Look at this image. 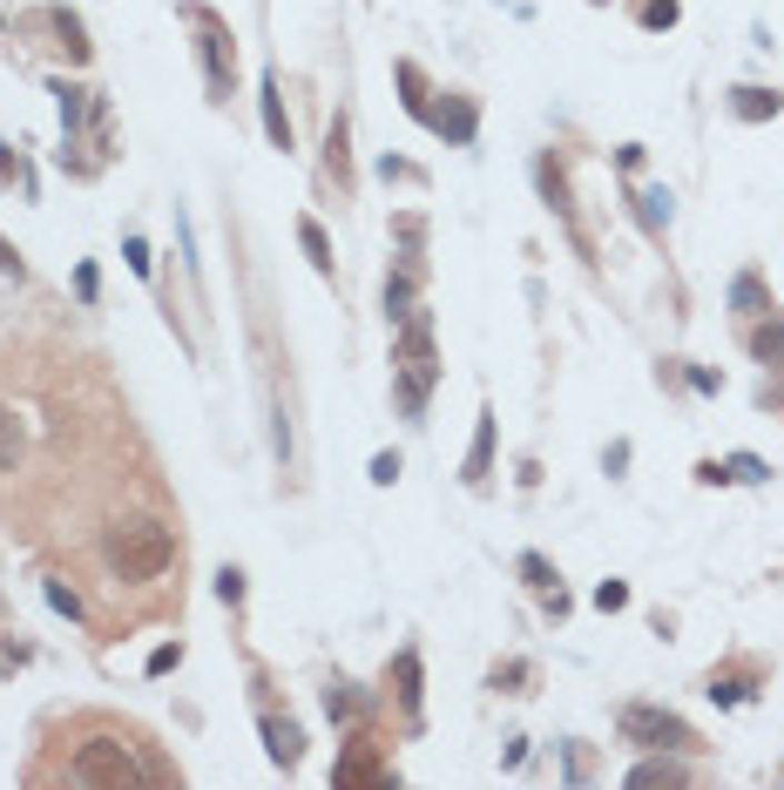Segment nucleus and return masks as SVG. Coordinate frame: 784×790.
I'll list each match as a JSON object with an SVG mask.
<instances>
[{
    "mask_svg": "<svg viewBox=\"0 0 784 790\" xmlns=\"http://www.w3.org/2000/svg\"><path fill=\"white\" fill-rule=\"evenodd\" d=\"M116 581H156L169 561H177V541H169V527L162 520H116L109 527V541H102Z\"/></svg>",
    "mask_w": 784,
    "mask_h": 790,
    "instance_id": "obj_1",
    "label": "nucleus"
},
{
    "mask_svg": "<svg viewBox=\"0 0 784 790\" xmlns=\"http://www.w3.org/2000/svg\"><path fill=\"white\" fill-rule=\"evenodd\" d=\"M68 777L75 783H162L169 770L162 763H136V743H122V737H89L68 757Z\"/></svg>",
    "mask_w": 784,
    "mask_h": 790,
    "instance_id": "obj_2",
    "label": "nucleus"
},
{
    "mask_svg": "<svg viewBox=\"0 0 784 790\" xmlns=\"http://www.w3.org/2000/svg\"><path fill=\"white\" fill-rule=\"evenodd\" d=\"M197 21V54H204V81H210V102H230L237 96V41L230 28L210 14V8H183Z\"/></svg>",
    "mask_w": 784,
    "mask_h": 790,
    "instance_id": "obj_3",
    "label": "nucleus"
},
{
    "mask_svg": "<svg viewBox=\"0 0 784 790\" xmlns=\"http://www.w3.org/2000/svg\"><path fill=\"white\" fill-rule=\"evenodd\" d=\"M616 730H623L629 743H643V750H704V743H696V730H689L683 717L656 710V702H623Z\"/></svg>",
    "mask_w": 784,
    "mask_h": 790,
    "instance_id": "obj_4",
    "label": "nucleus"
},
{
    "mask_svg": "<svg viewBox=\"0 0 784 790\" xmlns=\"http://www.w3.org/2000/svg\"><path fill=\"white\" fill-rule=\"evenodd\" d=\"M433 379H440V359H433V351H419V359H399V366H393V392H399V412H406V419L426 412Z\"/></svg>",
    "mask_w": 784,
    "mask_h": 790,
    "instance_id": "obj_5",
    "label": "nucleus"
},
{
    "mask_svg": "<svg viewBox=\"0 0 784 790\" xmlns=\"http://www.w3.org/2000/svg\"><path fill=\"white\" fill-rule=\"evenodd\" d=\"M331 783H393V763H379V743L373 737H353L345 757L331 763Z\"/></svg>",
    "mask_w": 784,
    "mask_h": 790,
    "instance_id": "obj_6",
    "label": "nucleus"
},
{
    "mask_svg": "<svg viewBox=\"0 0 784 790\" xmlns=\"http://www.w3.org/2000/svg\"><path fill=\"white\" fill-rule=\"evenodd\" d=\"M433 136H447V142H474V129H480V116H474V102L467 96H447V102H426V116H419Z\"/></svg>",
    "mask_w": 784,
    "mask_h": 790,
    "instance_id": "obj_7",
    "label": "nucleus"
},
{
    "mask_svg": "<svg viewBox=\"0 0 784 790\" xmlns=\"http://www.w3.org/2000/svg\"><path fill=\"white\" fill-rule=\"evenodd\" d=\"M28 28H48L61 48H68V61H89V34H81V21L68 14V8H34V14H21Z\"/></svg>",
    "mask_w": 784,
    "mask_h": 790,
    "instance_id": "obj_8",
    "label": "nucleus"
},
{
    "mask_svg": "<svg viewBox=\"0 0 784 790\" xmlns=\"http://www.w3.org/2000/svg\"><path fill=\"white\" fill-rule=\"evenodd\" d=\"M535 183H542L548 210H555V217L568 223V237H575V243L588 250V237H582V223H575V203H568V183H562V162H555V156H542V162H535Z\"/></svg>",
    "mask_w": 784,
    "mask_h": 790,
    "instance_id": "obj_9",
    "label": "nucleus"
},
{
    "mask_svg": "<svg viewBox=\"0 0 784 790\" xmlns=\"http://www.w3.org/2000/svg\"><path fill=\"white\" fill-rule=\"evenodd\" d=\"M48 96H54V109H61V129H68V136H75L81 122H89V109H96V96H89L81 81H68V74H54V81H48Z\"/></svg>",
    "mask_w": 784,
    "mask_h": 790,
    "instance_id": "obj_10",
    "label": "nucleus"
},
{
    "mask_svg": "<svg viewBox=\"0 0 784 790\" xmlns=\"http://www.w3.org/2000/svg\"><path fill=\"white\" fill-rule=\"evenodd\" d=\"M751 359L771 366V372H784V318H777V304L751 324Z\"/></svg>",
    "mask_w": 784,
    "mask_h": 790,
    "instance_id": "obj_11",
    "label": "nucleus"
},
{
    "mask_svg": "<svg viewBox=\"0 0 784 790\" xmlns=\"http://www.w3.org/2000/svg\"><path fill=\"white\" fill-rule=\"evenodd\" d=\"M777 109H784V96H777V88H757V81L731 88V116H737V122H771Z\"/></svg>",
    "mask_w": 784,
    "mask_h": 790,
    "instance_id": "obj_12",
    "label": "nucleus"
},
{
    "mask_svg": "<svg viewBox=\"0 0 784 790\" xmlns=\"http://www.w3.org/2000/svg\"><path fill=\"white\" fill-rule=\"evenodd\" d=\"M265 750H271V763L291 770V763L305 757V730H298L291 717H271V710H265Z\"/></svg>",
    "mask_w": 784,
    "mask_h": 790,
    "instance_id": "obj_13",
    "label": "nucleus"
},
{
    "mask_svg": "<svg viewBox=\"0 0 784 790\" xmlns=\"http://www.w3.org/2000/svg\"><path fill=\"white\" fill-rule=\"evenodd\" d=\"M257 102H265V136H271V149H291V116H285V88H278V74H265Z\"/></svg>",
    "mask_w": 784,
    "mask_h": 790,
    "instance_id": "obj_14",
    "label": "nucleus"
},
{
    "mask_svg": "<svg viewBox=\"0 0 784 790\" xmlns=\"http://www.w3.org/2000/svg\"><path fill=\"white\" fill-rule=\"evenodd\" d=\"M494 473V412L480 406V426H474V447H467V487H487Z\"/></svg>",
    "mask_w": 784,
    "mask_h": 790,
    "instance_id": "obj_15",
    "label": "nucleus"
},
{
    "mask_svg": "<svg viewBox=\"0 0 784 790\" xmlns=\"http://www.w3.org/2000/svg\"><path fill=\"white\" fill-rule=\"evenodd\" d=\"M393 682H399V710H406V723H419V649H399V662H393Z\"/></svg>",
    "mask_w": 784,
    "mask_h": 790,
    "instance_id": "obj_16",
    "label": "nucleus"
},
{
    "mask_svg": "<svg viewBox=\"0 0 784 790\" xmlns=\"http://www.w3.org/2000/svg\"><path fill=\"white\" fill-rule=\"evenodd\" d=\"M751 682H757L751 669H717L704 696H711V702H724V710H737V702H751Z\"/></svg>",
    "mask_w": 784,
    "mask_h": 790,
    "instance_id": "obj_17",
    "label": "nucleus"
},
{
    "mask_svg": "<svg viewBox=\"0 0 784 790\" xmlns=\"http://www.w3.org/2000/svg\"><path fill=\"white\" fill-rule=\"evenodd\" d=\"M298 243H305V257H311V271H318V278H331V237H325V223H318V217H298Z\"/></svg>",
    "mask_w": 784,
    "mask_h": 790,
    "instance_id": "obj_18",
    "label": "nucleus"
},
{
    "mask_svg": "<svg viewBox=\"0 0 784 790\" xmlns=\"http://www.w3.org/2000/svg\"><path fill=\"white\" fill-rule=\"evenodd\" d=\"M731 311H737V318H764V311H771V298H764V278H757V271H744V278L731 284Z\"/></svg>",
    "mask_w": 784,
    "mask_h": 790,
    "instance_id": "obj_19",
    "label": "nucleus"
},
{
    "mask_svg": "<svg viewBox=\"0 0 784 790\" xmlns=\"http://www.w3.org/2000/svg\"><path fill=\"white\" fill-rule=\"evenodd\" d=\"M629 783L643 790V783H689V763H676V757H643L636 770H629Z\"/></svg>",
    "mask_w": 784,
    "mask_h": 790,
    "instance_id": "obj_20",
    "label": "nucleus"
},
{
    "mask_svg": "<svg viewBox=\"0 0 784 790\" xmlns=\"http://www.w3.org/2000/svg\"><path fill=\"white\" fill-rule=\"evenodd\" d=\"M393 74H399V102H406V116H426V102H433V96H426V74H419V61H399Z\"/></svg>",
    "mask_w": 784,
    "mask_h": 790,
    "instance_id": "obj_21",
    "label": "nucleus"
},
{
    "mask_svg": "<svg viewBox=\"0 0 784 790\" xmlns=\"http://www.w3.org/2000/svg\"><path fill=\"white\" fill-rule=\"evenodd\" d=\"M325 169L338 176V190H353V156H345V116L331 122V136H325Z\"/></svg>",
    "mask_w": 784,
    "mask_h": 790,
    "instance_id": "obj_22",
    "label": "nucleus"
},
{
    "mask_svg": "<svg viewBox=\"0 0 784 790\" xmlns=\"http://www.w3.org/2000/svg\"><path fill=\"white\" fill-rule=\"evenodd\" d=\"M413 278H419V263H406L399 278H386V318H393V324L413 311Z\"/></svg>",
    "mask_w": 784,
    "mask_h": 790,
    "instance_id": "obj_23",
    "label": "nucleus"
},
{
    "mask_svg": "<svg viewBox=\"0 0 784 790\" xmlns=\"http://www.w3.org/2000/svg\"><path fill=\"white\" fill-rule=\"evenodd\" d=\"M724 480H731V487H764L771 467H764L757 453H731V460H724Z\"/></svg>",
    "mask_w": 784,
    "mask_h": 790,
    "instance_id": "obj_24",
    "label": "nucleus"
},
{
    "mask_svg": "<svg viewBox=\"0 0 784 790\" xmlns=\"http://www.w3.org/2000/svg\"><path fill=\"white\" fill-rule=\"evenodd\" d=\"M14 460H21V419L0 406V473H14Z\"/></svg>",
    "mask_w": 784,
    "mask_h": 790,
    "instance_id": "obj_25",
    "label": "nucleus"
},
{
    "mask_svg": "<svg viewBox=\"0 0 784 790\" xmlns=\"http://www.w3.org/2000/svg\"><path fill=\"white\" fill-rule=\"evenodd\" d=\"M636 210H643V230H656V237L669 230V190H643Z\"/></svg>",
    "mask_w": 784,
    "mask_h": 790,
    "instance_id": "obj_26",
    "label": "nucleus"
},
{
    "mask_svg": "<svg viewBox=\"0 0 784 790\" xmlns=\"http://www.w3.org/2000/svg\"><path fill=\"white\" fill-rule=\"evenodd\" d=\"M520 581H528L535 594H555V581H562V574L548 568V554H520Z\"/></svg>",
    "mask_w": 784,
    "mask_h": 790,
    "instance_id": "obj_27",
    "label": "nucleus"
},
{
    "mask_svg": "<svg viewBox=\"0 0 784 790\" xmlns=\"http://www.w3.org/2000/svg\"><path fill=\"white\" fill-rule=\"evenodd\" d=\"M325 717H331V723H353V717H359V696L345 689V682H331V689H325Z\"/></svg>",
    "mask_w": 784,
    "mask_h": 790,
    "instance_id": "obj_28",
    "label": "nucleus"
},
{
    "mask_svg": "<svg viewBox=\"0 0 784 790\" xmlns=\"http://www.w3.org/2000/svg\"><path fill=\"white\" fill-rule=\"evenodd\" d=\"M41 594H48V608H54V614H68V622H81V594H75L68 581H41Z\"/></svg>",
    "mask_w": 784,
    "mask_h": 790,
    "instance_id": "obj_29",
    "label": "nucleus"
},
{
    "mask_svg": "<svg viewBox=\"0 0 784 790\" xmlns=\"http://www.w3.org/2000/svg\"><path fill=\"white\" fill-rule=\"evenodd\" d=\"M643 28H676V0H643Z\"/></svg>",
    "mask_w": 784,
    "mask_h": 790,
    "instance_id": "obj_30",
    "label": "nucleus"
},
{
    "mask_svg": "<svg viewBox=\"0 0 784 790\" xmlns=\"http://www.w3.org/2000/svg\"><path fill=\"white\" fill-rule=\"evenodd\" d=\"M595 608H602V614H616V608H629V588H623V581H602V588H595Z\"/></svg>",
    "mask_w": 784,
    "mask_h": 790,
    "instance_id": "obj_31",
    "label": "nucleus"
},
{
    "mask_svg": "<svg viewBox=\"0 0 784 790\" xmlns=\"http://www.w3.org/2000/svg\"><path fill=\"white\" fill-rule=\"evenodd\" d=\"M183 662V642H162L156 656H149V676H169V669H177Z\"/></svg>",
    "mask_w": 784,
    "mask_h": 790,
    "instance_id": "obj_32",
    "label": "nucleus"
},
{
    "mask_svg": "<svg viewBox=\"0 0 784 790\" xmlns=\"http://www.w3.org/2000/svg\"><path fill=\"white\" fill-rule=\"evenodd\" d=\"M96 291H102V278H96V263H81V271H75V298H81V304H96Z\"/></svg>",
    "mask_w": 784,
    "mask_h": 790,
    "instance_id": "obj_33",
    "label": "nucleus"
},
{
    "mask_svg": "<svg viewBox=\"0 0 784 790\" xmlns=\"http://www.w3.org/2000/svg\"><path fill=\"white\" fill-rule=\"evenodd\" d=\"M217 601H230V608L244 601V574H237V568H224V574H217Z\"/></svg>",
    "mask_w": 784,
    "mask_h": 790,
    "instance_id": "obj_34",
    "label": "nucleus"
},
{
    "mask_svg": "<svg viewBox=\"0 0 784 790\" xmlns=\"http://www.w3.org/2000/svg\"><path fill=\"white\" fill-rule=\"evenodd\" d=\"M0 278H28V263H21V250L0 237Z\"/></svg>",
    "mask_w": 784,
    "mask_h": 790,
    "instance_id": "obj_35",
    "label": "nucleus"
},
{
    "mask_svg": "<svg viewBox=\"0 0 784 790\" xmlns=\"http://www.w3.org/2000/svg\"><path fill=\"white\" fill-rule=\"evenodd\" d=\"M122 257H129V271H136V278H149V243H142V237H129Z\"/></svg>",
    "mask_w": 784,
    "mask_h": 790,
    "instance_id": "obj_36",
    "label": "nucleus"
},
{
    "mask_svg": "<svg viewBox=\"0 0 784 790\" xmlns=\"http://www.w3.org/2000/svg\"><path fill=\"white\" fill-rule=\"evenodd\" d=\"M393 480H399V453H379L373 460V487H393Z\"/></svg>",
    "mask_w": 784,
    "mask_h": 790,
    "instance_id": "obj_37",
    "label": "nucleus"
},
{
    "mask_svg": "<svg viewBox=\"0 0 784 790\" xmlns=\"http://www.w3.org/2000/svg\"><path fill=\"white\" fill-rule=\"evenodd\" d=\"M379 176H386V183H393V176H399V183H419V169H413V162H399V156H386V162H379Z\"/></svg>",
    "mask_w": 784,
    "mask_h": 790,
    "instance_id": "obj_38",
    "label": "nucleus"
},
{
    "mask_svg": "<svg viewBox=\"0 0 784 790\" xmlns=\"http://www.w3.org/2000/svg\"><path fill=\"white\" fill-rule=\"evenodd\" d=\"M689 386H696V392H724V379H717L711 366H689Z\"/></svg>",
    "mask_w": 784,
    "mask_h": 790,
    "instance_id": "obj_39",
    "label": "nucleus"
},
{
    "mask_svg": "<svg viewBox=\"0 0 784 790\" xmlns=\"http://www.w3.org/2000/svg\"><path fill=\"white\" fill-rule=\"evenodd\" d=\"M500 682H507V689H520V682H528V662H507V669H494V689H500Z\"/></svg>",
    "mask_w": 784,
    "mask_h": 790,
    "instance_id": "obj_40",
    "label": "nucleus"
},
{
    "mask_svg": "<svg viewBox=\"0 0 784 790\" xmlns=\"http://www.w3.org/2000/svg\"><path fill=\"white\" fill-rule=\"evenodd\" d=\"M602 467H608V473H623V467H629V439H616V447L602 453Z\"/></svg>",
    "mask_w": 784,
    "mask_h": 790,
    "instance_id": "obj_41",
    "label": "nucleus"
},
{
    "mask_svg": "<svg viewBox=\"0 0 784 790\" xmlns=\"http://www.w3.org/2000/svg\"><path fill=\"white\" fill-rule=\"evenodd\" d=\"M696 480H704V487H731L724 480V460H704V467H696Z\"/></svg>",
    "mask_w": 784,
    "mask_h": 790,
    "instance_id": "obj_42",
    "label": "nucleus"
},
{
    "mask_svg": "<svg viewBox=\"0 0 784 790\" xmlns=\"http://www.w3.org/2000/svg\"><path fill=\"white\" fill-rule=\"evenodd\" d=\"M14 169H21V162H14V149H8V142H0V190H8V183H14Z\"/></svg>",
    "mask_w": 784,
    "mask_h": 790,
    "instance_id": "obj_43",
    "label": "nucleus"
}]
</instances>
